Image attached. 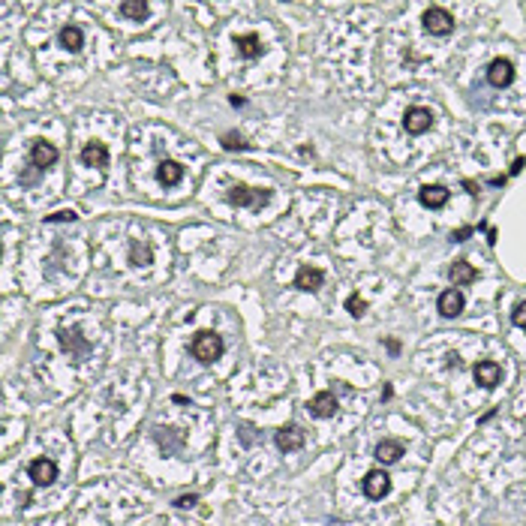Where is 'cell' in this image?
Instances as JSON below:
<instances>
[{
	"mask_svg": "<svg viewBox=\"0 0 526 526\" xmlns=\"http://www.w3.org/2000/svg\"><path fill=\"white\" fill-rule=\"evenodd\" d=\"M223 349H226V343H223L220 334H214V331H199V334L192 337V343H190L192 358H199L202 364L217 361V358L223 355Z\"/></svg>",
	"mask_w": 526,
	"mask_h": 526,
	"instance_id": "1",
	"label": "cell"
},
{
	"mask_svg": "<svg viewBox=\"0 0 526 526\" xmlns=\"http://www.w3.org/2000/svg\"><path fill=\"white\" fill-rule=\"evenodd\" d=\"M424 31L430 36H448L454 31V16L448 9H442V6H430L424 12Z\"/></svg>",
	"mask_w": 526,
	"mask_h": 526,
	"instance_id": "2",
	"label": "cell"
},
{
	"mask_svg": "<svg viewBox=\"0 0 526 526\" xmlns=\"http://www.w3.org/2000/svg\"><path fill=\"white\" fill-rule=\"evenodd\" d=\"M361 491L367 499H385L391 491V476L385 469H370L361 478Z\"/></svg>",
	"mask_w": 526,
	"mask_h": 526,
	"instance_id": "3",
	"label": "cell"
},
{
	"mask_svg": "<svg viewBox=\"0 0 526 526\" xmlns=\"http://www.w3.org/2000/svg\"><path fill=\"white\" fill-rule=\"evenodd\" d=\"M271 199V190H250V187H232L229 190V202L238 208H262Z\"/></svg>",
	"mask_w": 526,
	"mask_h": 526,
	"instance_id": "4",
	"label": "cell"
},
{
	"mask_svg": "<svg viewBox=\"0 0 526 526\" xmlns=\"http://www.w3.org/2000/svg\"><path fill=\"white\" fill-rule=\"evenodd\" d=\"M274 442H277V448H280L283 454H292V451H301V448H304L307 433H304L298 424H289V427H283V430H277Z\"/></svg>",
	"mask_w": 526,
	"mask_h": 526,
	"instance_id": "5",
	"label": "cell"
},
{
	"mask_svg": "<svg viewBox=\"0 0 526 526\" xmlns=\"http://www.w3.org/2000/svg\"><path fill=\"white\" fill-rule=\"evenodd\" d=\"M28 476L33 478L36 487H45V484H51L57 478V464L51 457H36L33 464L28 466Z\"/></svg>",
	"mask_w": 526,
	"mask_h": 526,
	"instance_id": "6",
	"label": "cell"
},
{
	"mask_svg": "<svg viewBox=\"0 0 526 526\" xmlns=\"http://www.w3.org/2000/svg\"><path fill=\"white\" fill-rule=\"evenodd\" d=\"M472 376H476V382L481 385V388L491 391L503 382V367H499L496 361H478L476 367H472Z\"/></svg>",
	"mask_w": 526,
	"mask_h": 526,
	"instance_id": "7",
	"label": "cell"
},
{
	"mask_svg": "<svg viewBox=\"0 0 526 526\" xmlns=\"http://www.w3.org/2000/svg\"><path fill=\"white\" fill-rule=\"evenodd\" d=\"M403 124H406V133L421 136V133H427L430 126H433V111H430V109H421V106H415V109H409V111H406Z\"/></svg>",
	"mask_w": 526,
	"mask_h": 526,
	"instance_id": "8",
	"label": "cell"
},
{
	"mask_svg": "<svg viewBox=\"0 0 526 526\" xmlns=\"http://www.w3.org/2000/svg\"><path fill=\"white\" fill-rule=\"evenodd\" d=\"M307 409H310V415L316 418H334L337 415V397L334 391H319L310 403H307Z\"/></svg>",
	"mask_w": 526,
	"mask_h": 526,
	"instance_id": "9",
	"label": "cell"
},
{
	"mask_svg": "<svg viewBox=\"0 0 526 526\" xmlns=\"http://www.w3.org/2000/svg\"><path fill=\"white\" fill-rule=\"evenodd\" d=\"M487 82H491L493 87H508L511 82H515V67L503 57L493 60L491 67H487Z\"/></svg>",
	"mask_w": 526,
	"mask_h": 526,
	"instance_id": "10",
	"label": "cell"
},
{
	"mask_svg": "<svg viewBox=\"0 0 526 526\" xmlns=\"http://www.w3.org/2000/svg\"><path fill=\"white\" fill-rule=\"evenodd\" d=\"M406 454V448H403V442L400 439H382L379 445H376V451H373V457L379 460V464H385V466H391V464H397Z\"/></svg>",
	"mask_w": 526,
	"mask_h": 526,
	"instance_id": "11",
	"label": "cell"
},
{
	"mask_svg": "<svg viewBox=\"0 0 526 526\" xmlns=\"http://www.w3.org/2000/svg\"><path fill=\"white\" fill-rule=\"evenodd\" d=\"M31 163L36 165V169H48V165L57 163V148L51 142H33L31 148Z\"/></svg>",
	"mask_w": 526,
	"mask_h": 526,
	"instance_id": "12",
	"label": "cell"
},
{
	"mask_svg": "<svg viewBox=\"0 0 526 526\" xmlns=\"http://www.w3.org/2000/svg\"><path fill=\"white\" fill-rule=\"evenodd\" d=\"M325 283V274L319 271V268H310V265H304L298 274H295V286H298L301 292H316L319 286Z\"/></svg>",
	"mask_w": 526,
	"mask_h": 526,
	"instance_id": "13",
	"label": "cell"
},
{
	"mask_svg": "<svg viewBox=\"0 0 526 526\" xmlns=\"http://www.w3.org/2000/svg\"><path fill=\"white\" fill-rule=\"evenodd\" d=\"M436 307H439V313L445 319H454L460 310H464V295H460L457 289H445L439 295V301H436Z\"/></svg>",
	"mask_w": 526,
	"mask_h": 526,
	"instance_id": "14",
	"label": "cell"
},
{
	"mask_svg": "<svg viewBox=\"0 0 526 526\" xmlns=\"http://www.w3.org/2000/svg\"><path fill=\"white\" fill-rule=\"evenodd\" d=\"M82 163L84 165H97V169H106L109 165V148L102 142H91L82 148Z\"/></svg>",
	"mask_w": 526,
	"mask_h": 526,
	"instance_id": "15",
	"label": "cell"
},
{
	"mask_svg": "<svg viewBox=\"0 0 526 526\" xmlns=\"http://www.w3.org/2000/svg\"><path fill=\"white\" fill-rule=\"evenodd\" d=\"M418 199H421V204H424V208H442V204L448 202V190H445V187H439V184L421 187Z\"/></svg>",
	"mask_w": 526,
	"mask_h": 526,
	"instance_id": "16",
	"label": "cell"
},
{
	"mask_svg": "<svg viewBox=\"0 0 526 526\" xmlns=\"http://www.w3.org/2000/svg\"><path fill=\"white\" fill-rule=\"evenodd\" d=\"M157 177H160V184L175 187V184L184 177V165H181V163H175V160H163V163H160V169H157Z\"/></svg>",
	"mask_w": 526,
	"mask_h": 526,
	"instance_id": "17",
	"label": "cell"
},
{
	"mask_svg": "<svg viewBox=\"0 0 526 526\" xmlns=\"http://www.w3.org/2000/svg\"><path fill=\"white\" fill-rule=\"evenodd\" d=\"M57 40L67 51H79L84 45V33H82V28H75V24H67V28H60Z\"/></svg>",
	"mask_w": 526,
	"mask_h": 526,
	"instance_id": "18",
	"label": "cell"
},
{
	"mask_svg": "<svg viewBox=\"0 0 526 526\" xmlns=\"http://www.w3.org/2000/svg\"><path fill=\"white\" fill-rule=\"evenodd\" d=\"M448 277H451V283H454V286H469L472 280L478 277V271H476V268H472L469 262H454V265H451V271H448Z\"/></svg>",
	"mask_w": 526,
	"mask_h": 526,
	"instance_id": "19",
	"label": "cell"
},
{
	"mask_svg": "<svg viewBox=\"0 0 526 526\" xmlns=\"http://www.w3.org/2000/svg\"><path fill=\"white\" fill-rule=\"evenodd\" d=\"M235 45H238V51H241L243 57H259V55H262V43H259V36H256V33L238 36Z\"/></svg>",
	"mask_w": 526,
	"mask_h": 526,
	"instance_id": "20",
	"label": "cell"
},
{
	"mask_svg": "<svg viewBox=\"0 0 526 526\" xmlns=\"http://www.w3.org/2000/svg\"><path fill=\"white\" fill-rule=\"evenodd\" d=\"M121 16L124 18H133V21H142L148 16V4H145V0H124V4H121Z\"/></svg>",
	"mask_w": 526,
	"mask_h": 526,
	"instance_id": "21",
	"label": "cell"
},
{
	"mask_svg": "<svg viewBox=\"0 0 526 526\" xmlns=\"http://www.w3.org/2000/svg\"><path fill=\"white\" fill-rule=\"evenodd\" d=\"M346 310H349L352 316H364L367 301L361 298V295H349V298H346Z\"/></svg>",
	"mask_w": 526,
	"mask_h": 526,
	"instance_id": "22",
	"label": "cell"
},
{
	"mask_svg": "<svg viewBox=\"0 0 526 526\" xmlns=\"http://www.w3.org/2000/svg\"><path fill=\"white\" fill-rule=\"evenodd\" d=\"M223 148L226 150H241V148H247V142H241V136H235V133H226L223 136Z\"/></svg>",
	"mask_w": 526,
	"mask_h": 526,
	"instance_id": "23",
	"label": "cell"
},
{
	"mask_svg": "<svg viewBox=\"0 0 526 526\" xmlns=\"http://www.w3.org/2000/svg\"><path fill=\"white\" fill-rule=\"evenodd\" d=\"M150 262V250L145 247H138V243H136V247H133V265H148Z\"/></svg>",
	"mask_w": 526,
	"mask_h": 526,
	"instance_id": "24",
	"label": "cell"
},
{
	"mask_svg": "<svg viewBox=\"0 0 526 526\" xmlns=\"http://www.w3.org/2000/svg\"><path fill=\"white\" fill-rule=\"evenodd\" d=\"M511 322H515L517 328H526V304H517L515 313H511Z\"/></svg>",
	"mask_w": 526,
	"mask_h": 526,
	"instance_id": "25",
	"label": "cell"
},
{
	"mask_svg": "<svg viewBox=\"0 0 526 526\" xmlns=\"http://www.w3.org/2000/svg\"><path fill=\"white\" fill-rule=\"evenodd\" d=\"M63 220H75V214L72 211H57V214L45 217V223H63Z\"/></svg>",
	"mask_w": 526,
	"mask_h": 526,
	"instance_id": "26",
	"label": "cell"
},
{
	"mask_svg": "<svg viewBox=\"0 0 526 526\" xmlns=\"http://www.w3.org/2000/svg\"><path fill=\"white\" fill-rule=\"evenodd\" d=\"M196 503H199V496H196V493H190V496H177V499H175V505H177V508H192Z\"/></svg>",
	"mask_w": 526,
	"mask_h": 526,
	"instance_id": "27",
	"label": "cell"
},
{
	"mask_svg": "<svg viewBox=\"0 0 526 526\" xmlns=\"http://www.w3.org/2000/svg\"><path fill=\"white\" fill-rule=\"evenodd\" d=\"M466 235H469V229H457L451 238H454V241H466Z\"/></svg>",
	"mask_w": 526,
	"mask_h": 526,
	"instance_id": "28",
	"label": "cell"
}]
</instances>
